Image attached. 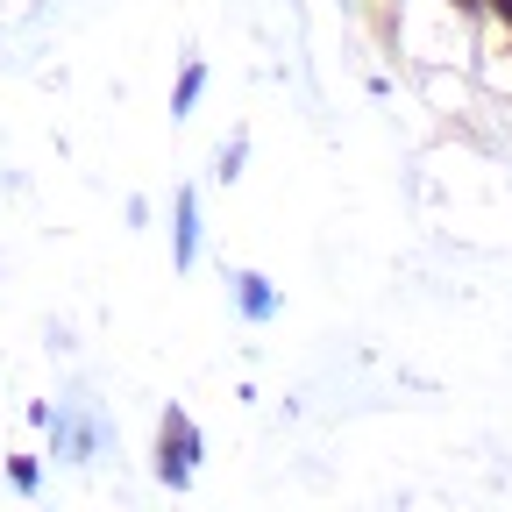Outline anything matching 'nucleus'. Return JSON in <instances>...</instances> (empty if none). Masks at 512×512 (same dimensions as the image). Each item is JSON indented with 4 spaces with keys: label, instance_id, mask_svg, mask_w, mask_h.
I'll return each mask as SVG.
<instances>
[{
    "label": "nucleus",
    "instance_id": "1",
    "mask_svg": "<svg viewBox=\"0 0 512 512\" xmlns=\"http://www.w3.org/2000/svg\"><path fill=\"white\" fill-rule=\"evenodd\" d=\"M505 8H512V0H505Z\"/></svg>",
    "mask_w": 512,
    "mask_h": 512
}]
</instances>
